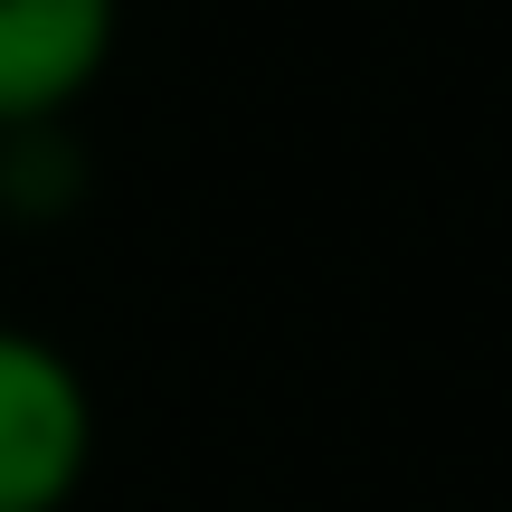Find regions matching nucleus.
<instances>
[{"label":"nucleus","mask_w":512,"mask_h":512,"mask_svg":"<svg viewBox=\"0 0 512 512\" xmlns=\"http://www.w3.org/2000/svg\"><path fill=\"white\" fill-rule=\"evenodd\" d=\"M124 38V0H0V133L67 124Z\"/></svg>","instance_id":"nucleus-2"},{"label":"nucleus","mask_w":512,"mask_h":512,"mask_svg":"<svg viewBox=\"0 0 512 512\" xmlns=\"http://www.w3.org/2000/svg\"><path fill=\"white\" fill-rule=\"evenodd\" d=\"M95 465V389L67 342L0 323V512H67Z\"/></svg>","instance_id":"nucleus-1"},{"label":"nucleus","mask_w":512,"mask_h":512,"mask_svg":"<svg viewBox=\"0 0 512 512\" xmlns=\"http://www.w3.org/2000/svg\"><path fill=\"white\" fill-rule=\"evenodd\" d=\"M86 190H95V152H86V133H76V114L67 124H10L0 133V219L10 228L76 219Z\"/></svg>","instance_id":"nucleus-3"}]
</instances>
